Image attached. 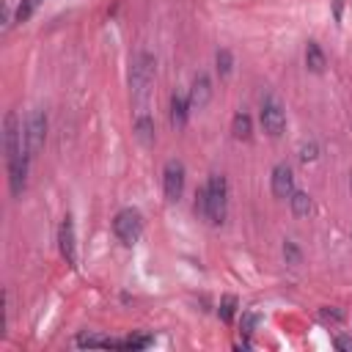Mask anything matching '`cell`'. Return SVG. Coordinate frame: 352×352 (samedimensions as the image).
Wrapping results in <instances>:
<instances>
[{
	"label": "cell",
	"mask_w": 352,
	"mask_h": 352,
	"mask_svg": "<svg viewBox=\"0 0 352 352\" xmlns=\"http://www.w3.org/2000/svg\"><path fill=\"white\" fill-rule=\"evenodd\" d=\"M206 220L209 223H223L226 220V209H228V184L223 173H212L206 182Z\"/></svg>",
	"instance_id": "obj_1"
},
{
	"label": "cell",
	"mask_w": 352,
	"mask_h": 352,
	"mask_svg": "<svg viewBox=\"0 0 352 352\" xmlns=\"http://www.w3.org/2000/svg\"><path fill=\"white\" fill-rule=\"evenodd\" d=\"M113 234L118 236V242L124 245H135L143 234V217L138 209H121L116 217H113Z\"/></svg>",
	"instance_id": "obj_2"
},
{
	"label": "cell",
	"mask_w": 352,
	"mask_h": 352,
	"mask_svg": "<svg viewBox=\"0 0 352 352\" xmlns=\"http://www.w3.org/2000/svg\"><path fill=\"white\" fill-rule=\"evenodd\" d=\"M258 118H261V126H264L267 135H272V138H280L283 135V129H286V113H283V104L272 94H267L261 99Z\"/></svg>",
	"instance_id": "obj_3"
},
{
	"label": "cell",
	"mask_w": 352,
	"mask_h": 352,
	"mask_svg": "<svg viewBox=\"0 0 352 352\" xmlns=\"http://www.w3.org/2000/svg\"><path fill=\"white\" fill-rule=\"evenodd\" d=\"M44 138H47V116H44V110H33L22 126L25 151L30 157H36V151H41V146H44Z\"/></svg>",
	"instance_id": "obj_4"
},
{
	"label": "cell",
	"mask_w": 352,
	"mask_h": 352,
	"mask_svg": "<svg viewBox=\"0 0 352 352\" xmlns=\"http://www.w3.org/2000/svg\"><path fill=\"white\" fill-rule=\"evenodd\" d=\"M151 82H154V60H151V55L140 52V55L132 60V74H129V85H132V94L143 99V96L148 94Z\"/></svg>",
	"instance_id": "obj_5"
},
{
	"label": "cell",
	"mask_w": 352,
	"mask_h": 352,
	"mask_svg": "<svg viewBox=\"0 0 352 352\" xmlns=\"http://www.w3.org/2000/svg\"><path fill=\"white\" fill-rule=\"evenodd\" d=\"M22 143H25V140H22V124H19L16 113L8 110L6 118H3V151H6V162L25 151Z\"/></svg>",
	"instance_id": "obj_6"
},
{
	"label": "cell",
	"mask_w": 352,
	"mask_h": 352,
	"mask_svg": "<svg viewBox=\"0 0 352 352\" xmlns=\"http://www.w3.org/2000/svg\"><path fill=\"white\" fill-rule=\"evenodd\" d=\"M162 190L168 201H179L184 192V165L179 160H168L162 170Z\"/></svg>",
	"instance_id": "obj_7"
},
{
	"label": "cell",
	"mask_w": 352,
	"mask_h": 352,
	"mask_svg": "<svg viewBox=\"0 0 352 352\" xmlns=\"http://www.w3.org/2000/svg\"><path fill=\"white\" fill-rule=\"evenodd\" d=\"M28 165H30V154L22 151L16 154L14 160H8V184H11V195L19 198L25 192V184H28Z\"/></svg>",
	"instance_id": "obj_8"
},
{
	"label": "cell",
	"mask_w": 352,
	"mask_h": 352,
	"mask_svg": "<svg viewBox=\"0 0 352 352\" xmlns=\"http://www.w3.org/2000/svg\"><path fill=\"white\" fill-rule=\"evenodd\" d=\"M58 248H60V256L66 258V264L74 267V264H77V242H74V223H72L69 214L60 220V228H58Z\"/></svg>",
	"instance_id": "obj_9"
},
{
	"label": "cell",
	"mask_w": 352,
	"mask_h": 352,
	"mask_svg": "<svg viewBox=\"0 0 352 352\" xmlns=\"http://www.w3.org/2000/svg\"><path fill=\"white\" fill-rule=\"evenodd\" d=\"M294 192V173L286 162H278L272 168V195L275 198H289Z\"/></svg>",
	"instance_id": "obj_10"
},
{
	"label": "cell",
	"mask_w": 352,
	"mask_h": 352,
	"mask_svg": "<svg viewBox=\"0 0 352 352\" xmlns=\"http://www.w3.org/2000/svg\"><path fill=\"white\" fill-rule=\"evenodd\" d=\"M190 94H182V91H176L173 96H170V124L173 126H184L187 124V116H190Z\"/></svg>",
	"instance_id": "obj_11"
},
{
	"label": "cell",
	"mask_w": 352,
	"mask_h": 352,
	"mask_svg": "<svg viewBox=\"0 0 352 352\" xmlns=\"http://www.w3.org/2000/svg\"><path fill=\"white\" fill-rule=\"evenodd\" d=\"M209 96H212V82H209L206 74H198V77L192 80V88H190V104L201 110V107H206Z\"/></svg>",
	"instance_id": "obj_12"
},
{
	"label": "cell",
	"mask_w": 352,
	"mask_h": 352,
	"mask_svg": "<svg viewBox=\"0 0 352 352\" xmlns=\"http://www.w3.org/2000/svg\"><path fill=\"white\" fill-rule=\"evenodd\" d=\"M305 66L311 72H322L324 69V52L319 50L316 41H308V47H305Z\"/></svg>",
	"instance_id": "obj_13"
},
{
	"label": "cell",
	"mask_w": 352,
	"mask_h": 352,
	"mask_svg": "<svg viewBox=\"0 0 352 352\" xmlns=\"http://www.w3.org/2000/svg\"><path fill=\"white\" fill-rule=\"evenodd\" d=\"M135 132H138V140L140 143H154V121L148 116H138L135 118Z\"/></svg>",
	"instance_id": "obj_14"
},
{
	"label": "cell",
	"mask_w": 352,
	"mask_h": 352,
	"mask_svg": "<svg viewBox=\"0 0 352 352\" xmlns=\"http://www.w3.org/2000/svg\"><path fill=\"white\" fill-rule=\"evenodd\" d=\"M289 201H292V212H294L297 217H305V214L311 212V198H308V192L294 190V192L289 195Z\"/></svg>",
	"instance_id": "obj_15"
},
{
	"label": "cell",
	"mask_w": 352,
	"mask_h": 352,
	"mask_svg": "<svg viewBox=\"0 0 352 352\" xmlns=\"http://www.w3.org/2000/svg\"><path fill=\"white\" fill-rule=\"evenodd\" d=\"M234 138H239V140H248L250 138V116L248 113H236L234 116Z\"/></svg>",
	"instance_id": "obj_16"
},
{
	"label": "cell",
	"mask_w": 352,
	"mask_h": 352,
	"mask_svg": "<svg viewBox=\"0 0 352 352\" xmlns=\"http://www.w3.org/2000/svg\"><path fill=\"white\" fill-rule=\"evenodd\" d=\"M41 0H22L19 3V8H16V22H25V19H30V14L36 11V6H38Z\"/></svg>",
	"instance_id": "obj_17"
},
{
	"label": "cell",
	"mask_w": 352,
	"mask_h": 352,
	"mask_svg": "<svg viewBox=\"0 0 352 352\" xmlns=\"http://www.w3.org/2000/svg\"><path fill=\"white\" fill-rule=\"evenodd\" d=\"M217 72H220V77L231 74V52L228 50H220L217 52Z\"/></svg>",
	"instance_id": "obj_18"
},
{
	"label": "cell",
	"mask_w": 352,
	"mask_h": 352,
	"mask_svg": "<svg viewBox=\"0 0 352 352\" xmlns=\"http://www.w3.org/2000/svg\"><path fill=\"white\" fill-rule=\"evenodd\" d=\"M234 308H236V300H234V297H223V302H220V316H223V322H231V319H234Z\"/></svg>",
	"instance_id": "obj_19"
},
{
	"label": "cell",
	"mask_w": 352,
	"mask_h": 352,
	"mask_svg": "<svg viewBox=\"0 0 352 352\" xmlns=\"http://www.w3.org/2000/svg\"><path fill=\"white\" fill-rule=\"evenodd\" d=\"M256 322H258V314L245 311V314H242V333H245V336H250V333H253V327H256Z\"/></svg>",
	"instance_id": "obj_20"
},
{
	"label": "cell",
	"mask_w": 352,
	"mask_h": 352,
	"mask_svg": "<svg viewBox=\"0 0 352 352\" xmlns=\"http://www.w3.org/2000/svg\"><path fill=\"white\" fill-rule=\"evenodd\" d=\"M195 212H198V214L206 220V190H204V187L195 192Z\"/></svg>",
	"instance_id": "obj_21"
},
{
	"label": "cell",
	"mask_w": 352,
	"mask_h": 352,
	"mask_svg": "<svg viewBox=\"0 0 352 352\" xmlns=\"http://www.w3.org/2000/svg\"><path fill=\"white\" fill-rule=\"evenodd\" d=\"M107 338H99V336H80L77 338V346H104Z\"/></svg>",
	"instance_id": "obj_22"
},
{
	"label": "cell",
	"mask_w": 352,
	"mask_h": 352,
	"mask_svg": "<svg viewBox=\"0 0 352 352\" xmlns=\"http://www.w3.org/2000/svg\"><path fill=\"white\" fill-rule=\"evenodd\" d=\"M300 160H302V162L316 160V143H305V146L300 148Z\"/></svg>",
	"instance_id": "obj_23"
},
{
	"label": "cell",
	"mask_w": 352,
	"mask_h": 352,
	"mask_svg": "<svg viewBox=\"0 0 352 352\" xmlns=\"http://www.w3.org/2000/svg\"><path fill=\"white\" fill-rule=\"evenodd\" d=\"M283 256H286L292 264H297V261H300V250L294 248V242H286V245H283Z\"/></svg>",
	"instance_id": "obj_24"
},
{
	"label": "cell",
	"mask_w": 352,
	"mask_h": 352,
	"mask_svg": "<svg viewBox=\"0 0 352 352\" xmlns=\"http://www.w3.org/2000/svg\"><path fill=\"white\" fill-rule=\"evenodd\" d=\"M336 346L338 349H352V338H336Z\"/></svg>",
	"instance_id": "obj_25"
},
{
	"label": "cell",
	"mask_w": 352,
	"mask_h": 352,
	"mask_svg": "<svg viewBox=\"0 0 352 352\" xmlns=\"http://www.w3.org/2000/svg\"><path fill=\"white\" fill-rule=\"evenodd\" d=\"M333 14L336 19H341V0H333Z\"/></svg>",
	"instance_id": "obj_26"
}]
</instances>
